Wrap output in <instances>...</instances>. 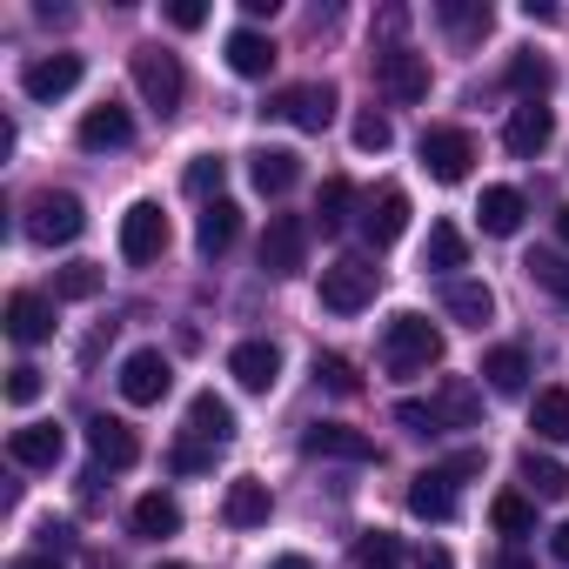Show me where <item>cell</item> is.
Instances as JSON below:
<instances>
[{
  "label": "cell",
  "instance_id": "cell-1",
  "mask_svg": "<svg viewBox=\"0 0 569 569\" xmlns=\"http://www.w3.org/2000/svg\"><path fill=\"white\" fill-rule=\"evenodd\" d=\"M442 362V329L429 316H389L382 329V369L389 376H422Z\"/></svg>",
  "mask_w": 569,
  "mask_h": 569
},
{
  "label": "cell",
  "instance_id": "cell-2",
  "mask_svg": "<svg viewBox=\"0 0 569 569\" xmlns=\"http://www.w3.org/2000/svg\"><path fill=\"white\" fill-rule=\"evenodd\" d=\"M128 74H134V88H141V101L168 121L174 108H181V94H188V74H181V61L168 54V48H134V61H128Z\"/></svg>",
  "mask_w": 569,
  "mask_h": 569
},
{
  "label": "cell",
  "instance_id": "cell-3",
  "mask_svg": "<svg viewBox=\"0 0 569 569\" xmlns=\"http://www.w3.org/2000/svg\"><path fill=\"white\" fill-rule=\"evenodd\" d=\"M376 281H382V268L362 261V254L329 261V268H322V309H336V316H362V309L376 302Z\"/></svg>",
  "mask_w": 569,
  "mask_h": 569
},
{
  "label": "cell",
  "instance_id": "cell-4",
  "mask_svg": "<svg viewBox=\"0 0 569 569\" xmlns=\"http://www.w3.org/2000/svg\"><path fill=\"white\" fill-rule=\"evenodd\" d=\"M336 108H342V94H336L329 81H302V88H281L261 114L289 121V128H302V134H322V128L336 121Z\"/></svg>",
  "mask_w": 569,
  "mask_h": 569
},
{
  "label": "cell",
  "instance_id": "cell-5",
  "mask_svg": "<svg viewBox=\"0 0 569 569\" xmlns=\"http://www.w3.org/2000/svg\"><path fill=\"white\" fill-rule=\"evenodd\" d=\"M88 228V208H81V194H34L28 201V234L41 241V248H61V241H74Z\"/></svg>",
  "mask_w": 569,
  "mask_h": 569
},
{
  "label": "cell",
  "instance_id": "cell-6",
  "mask_svg": "<svg viewBox=\"0 0 569 569\" xmlns=\"http://www.w3.org/2000/svg\"><path fill=\"white\" fill-rule=\"evenodd\" d=\"M161 248H168V214H161V201H134V208L121 214V261H128V268H148V261H161Z\"/></svg>",
  "mask_w": 569,
  "mask_h": 569
},
{
  "label": "cell",
  "instance_id": "cell-7",
  "mask_svg": "<svg viewBox=\"0 0 569 569\" xmlns=\"http://www.w3.org/2000/svg\"><path fill=\"white\" fill-rule=\"evenodd\" d=\"M309 261V221L302 214H268L261 228V268L268 274H302Z\"/></svg>",
  "mask_w": 569,
  "mask_h": 569
},
{
  "label": "cell",
  "instance_id": "cell-8",
  "mask_svg": "<svg viewBox=\"0 0 569 569\" xmlns=\"http://www.w3.org/2000/svg\"><path fill=\"white\" fill-rule=\"evenodd\" d=\"M376 81L389 88V101H402V108H416L422 94H429V54H416V48H382L376 54Z\"/></svg>",
  "mask_w": 569,
  "mask_h": 569
},
{
  "label": "cell",
  "instance_id": "cell-9",
  "mask_svg": "<svg viewBox=\"0 0 569 569\" xmlns=\"http://www.w3.org/2000/svg\"><path fill=\"white\" fill-rule=\"evenodd\" d=\"M422 168H429L436 181H469V168H476L469 128H429V134H422Z\"/></svg>",
  "mask_w": 569,
  "mask_h": 569
},
{
  "label": "cell",
  "instance_id": "cell-10",
  "mask_svg": "<svg viewBox=\"0 0 569 569\" xmlns=\"http://www.w3.org/2000/svg\"><path fill=\"white\" fill-rule=\"evenodd\" d=\"M302 456H322V462H376V436H362L349 422H309L302 429Z\"/></svg>",
  "mask_w": 569,
  "mask_h": 569
},
{
  "label": "cell",
  "instance_id": "cell-11",
  "mask_svg": "<svg viewBox=\"0 0 569 569\" xmlns=\"http://www.w3.org/2000/svg\"><path fill=\"white\" fill-rule=\"evenodd\" d=\"M168 382H174V369H168L161 349H134V356L121 362V396H128L134 409H154V402L168 396Z\"/></svg>",
  "mask_w": 569,
  "mask_h": 569
},
{
  "label": "cell",
  "instance_id": "cell-12",
  "mask_svg": "<svg viewBox=\"0 0 569 569\" xmlns=\"http://www.w3.org/2000/svg\"><path fill=\"white\" fill-rule=\"evenodd\" d=\"M81 54H41V61H28L21 68V88H28V101H61V94H74L81 88Z\"/></svg>",
  "mask_w": 569,
  "mask_h": 569
},
{
  "label": "cell",
  "instance_id": "cell-13",
  "mask_svg": "<svg viewBox=\"0 0 569 569\" xmlns=\"http://www.w3.org/2000/svg\"><path fill=\"white\" fill-rule=\"evenodd\" d=\"M556 141V114L542 108V101H522V108H509V128H502V148L516 154V161H536L542 148Z\"/></svg>",
  "mask_w": 569,
  "mask_h": 569
},
{
  "label": "cell",
  "instance_id": "cell-14",
  "mask_svg": "<svg viewBox=\"0 0 569 569\" xmlns=\"http://www.w3.org/2000/svg\"><path fill=\"white\" fill-rule=\"evenodd\" d=\"M88 449H94L101 469H134V462H141V436H134L121 416H94V422H88Z\"/></svg>",
  "mask_w": 569,
  "mask_h": 569
},
{
  "label": "cell",
  "instance_id": "cell-15",
  "mask_svg": "<svg viewBox=\"0 0 569 569\" xmlns=\"http://www.w3.org/2000/svg\"><path fill=\"white\" fill-rule=\"evenodd\" d=\"M228 376H234L248 396H268V389L281 382V349H274V342H241V349L228 356Z\"/></svg>",
  "mask_w": 569,
  "mask_h": 569
},
{
  "label": "cell",
  "instance_id": "cell-16",
  "mask_svg": "<svg viewBox=\"0 0 569 569\" xmlns=\"http://www.w3.org/2000/svg\"><path fill=\"white\" fill-rule=\"evenodd\" d=\"M8 336H14L21 349L48 342V336H54V302H48V296H34V289L8 296Z\"/></svg>",
  "mask_w": 569,
  "mask_h": 569
},
{
  "label": "cell",
  "instance_id": "cell-17",
  "mask_svg": "<svg viewBox=\"0 0 569 569\" xmlns=\"http://www.w3.org/2000/svg\"><path fill=\"white\" fill-rule=\"evenodd\" d=\"M61 449H68V436H61L54 422H21V429L8 436V456H14L21 469H54Z\"/></svg>",
  "mask_w": 569,
  "mask_h": 569
},
{
  "label": "cell",
  "instance_id": "cell-18",
  "mask_svg": "<svg viewBox=\"0 0 569 569\" xmlns=\"http://www.w3.org/2000/svg\"><path fill=\"white\" fill-rule=\"evenodd\" d=\"M248 181H254L261 194H289V188L302 181V154H296V148H254V154H248Z\"/></svg>",
  "mask_w": 569,
  "mask_h": 569
},
{
  "label": "cell",
  "instance_id": "cell-19",
  "mask_svg": "<svg viewBox=\"0 0 569 569\" xmlns=\"http://www.w3.org/2000/svg\"><path fill=\"white\" fill-rule=\"evenodd\" d=\"M128 141H134V121H128V108L101 101V108H88V114H81V148H88V154L128 148Z\"/></svg>",
  "mask_w": 569,
  "mask_h": 569
},
{
  "label": "cell",
  "instance_id": "cell-20",
  "mask_svg": "<svg viewBox=\"0 0 569 569\" xmlns=\"http://www.w3.org/2000/svg\"><path fill=\"white\" fill-rule=\"evenodd\" d=\"M442 309H449V322H462V329H489V316H496V296H489V281H449L442 289Z\"/></svg>",
  "mask_w": 569,
  "mask_h": 569
},
{
  "label": "cell",
  "instance_id": "cell-21",
  "mask_svg": "<svg viewBox=\"0 0 569 569\" xmlns=\"http://www.w3.org/2000/svg\"><path fill=\"white\" fill-rule=\"evenodd\" d=\"M402 228H409V194H402V188H382V194L369 201V214H362V241H369V248H389Z\"/></svg>",
  "mask_w": 569,
  "mask_h": 569
},
{
  "label": "cell",
  "instance_id": "cell-22",
  "mask_svg": "<svg viewBox=\"0 0 569 569\" xmlns=\"http://www.w3.org/2000/svg\"><path fill=\"white\" fill-rule=\"evenodd\" d=\"M234 234H241V208H234L228 194H221V201H208V208H201V221H194V248L214 261V254H228V248H234Z\"/></svg>",
  "mask_w": 569,
  "mask_h": 569
},
{
  "label": "cell",
  "instance_id": "cell-23",
  "mask_svg": "<svg viewBox=\"0 0 569 569\" xmlns=\"http://www.w3.org/2000/svg\"><path fill=\"white\" fill-rule=\"evenodd\" d=\"M188 436H194V442H208V449L234 442V409H228L214 389H201V396L188 402Z\"/></svg>",
  "mask_w": 569,
  "mask_h": 569
},
{
  "label": "cell",
  "instance_id": "cell-24",
  "mask_svg": "<svg viewBox=\"0 0 569 569\" xmlns=\"http://www.w3.org/2000/svg\"><path fill=\"white\" fill-rule=\"evenodd\" d=\"M268 482H254V476H241V482H228V496H221V522L228 529H261L268 522Z\"/></svg>",
  "mask_w": 569,
  "mask_h": 569
},
{
  "label": "cell",
  "instance_id": "cell-25",
  "mask_svg": "<svg viewBox=\"0 0 569 569\" xmlns=\"http://www.w3.org/2000/svg\"><path fill=\"white\" fill-rule=\"evenodd\" d=\"M409 516H422V522H449V516H456V482H449L442 469H422V476L409 482Z\"/></svg>",
  "mask_w": 569,
  "mask_h": 569
},
{
  "label": "cell",
  "instance_id": "cell-26",
  "mask_svg": "<svg viewBox=\"0 0 569 569\" xmlns=\"http://www.w3.org/2000/svg\"><path fill=\"white\" fill-rule=\"evenodd\" d=\"M228 68H234L241 81H261V74L274 68V41H268L261 28H234V34H228Z\"/></svg>",
  "mask_w": 569,
  "mask_h": 569
},
{
  "label": "cell",
  "instance_id": "cell-27",
  "mask_svg": "<svg viewBox=\"0 0 569 569\" xmlns=\"http://www.w3.org/2000/svg\"><path fill=\"white\" fill-rule=\"evenodd\" d=\"M469 261V241H462V228L456 221H429V241H422V268H436V274H449L456 281V268Z\"/></svg>",
  "mask_w": 569,
  "mask_h": 569
},
{
  "label": "cell",
  "instance_id": "cell-28",
  "mask_svg": "<svg viewBox=\"0 0 569 569\" xmlns=\"http://www.w3.org/2000/svg\"><path fill=\"white\" fill-rule=\"evenodd\" d=\"M476 376H482V382H489L496 396H522V389H529V356H522L516 342H509V349H489Z\"/></svg>",
  "mask_w": 569,
  "mask_h": 569
},
{
  "label": "cell",
  "instance_id": "cell-29",
  "mask_svg": "<svg viewBox=\"0 0 569 569\" xmlns=\"http://www.w3.org/2000/svg\"><path fill=\"white\" fill-rule=\"evenodd\" d=\"M516 476L529 482V496H536V502H562V496H569V469H562L556 456H536V449H522Z\"/></svg>",
  "mask_w": 569,
  "mask_h": 569
},
{
  "label": "cell",
  "instance_id": "cell-30",
  "mask_svg": "<svg viewBox=\"0 0 569 569\" xmlns=\"http://www.w3.org/2000/svg\"><path fill=\"white\" fill-rule=\"evenodd\" d=\"M436 416H442V429H476V416H482V396H476V382L449 376V382L436 389Z\"/></svg>",
  "mask_w": 569,
  "mask_h": 569
},
{
  "label": "cell",
  "instance_id": "cell-31",
  "mask_svg": "<svg viewBox=\"0 0 569 569\" xmlns=\"http://www.w3.org/2000/svg\"><path fill=\"white\" fill-rule=\"evenodd\" d=\"M476 214H482V234H502V241H509V234L522 228L529 208H522L516 188H482V208H476Z\"/></svg>",
  "mask_w": 569,
  "mask_h": 569
},
{
  "label": "cell",
  "instance_id": "cell-32",
  "mask_svg": "<svg viewBox=\"0 0 569 569\" xmlns=\"http://www.w3.org/2000/svg\"><path fill=\"white\" fill-rule=\"evenodd\" d=\"M128 522H134V536H154V542H161V536H181V502L154 489V496H141V502H134V516H128Z\"/></svg>",
  "mask_w": 569,
  "mask_h": 569
},
{
  "label": "cell",
  "instance_id": "cell-33",
  "mask_svg": "<svg viewBox=\"0 0 569 569\" xmlns=\"http://www.w3.org/2000/svg\"><path fill=\"white\" fill-rule=\"evenodd\" d=\"M108 289V268H94V261H68V268H54V302H94Z\"/></svg>",
  "mask_w": 569,
  "mask_h": 569
},
{
  "label": "cell",
  "instance_id": "cell-34",
  "mask_svg": "<svg viewBox=\"0 0 569 569\" xmlns=\"http://www.w3.org/2000/svg\"><path fill=\"white\" fill-rule=\"evenodd\" d=\"M529 429H536L542 442H569V389H542V396L529 402Z\"/></svg>",
  "mask_w": 569,
  "mask_h": 569
},
{
  "label": "cell",
  "instance_id": "cell-35",
  "mask_svg": "<svg viewBox=\"0 0 569 569\" xmlns=\"http://www.w3.org/2000/svg\"><path fill=\"white\" fill-rule=\"evenodd\" d=\"M522 268H529V281H536V289H542L549 302H562V309H569V254H556V248H536Z\"/></svg>",
  "mask_w": 569,
  "mask_h": 569
},
{
  "label": "cell",
  "instance_id": "cell-36",
  "mask_svg": "<svg viewBox=\"0 0 569 569\" xmlns=\"http://www.w3.org/2000/svg\"><path fill=\"white\" fill-rule=\"evenodd\" d=\"M221 181H228V161H221V154H194L188 174H181V188H188L194 201H221Z\"/></svg>",
  "mask_w": 569,
  "mask_h": 569
},
{
  "label": "cell",
  "instance_id": "cell-37",
  "mask_svg": "<svg viewBox=\"0 0 569 569\" xmlns=\"http://www.w3.org/2000/svg\"><path fill=\"white\" fill-rule=\"evenodd\" d=\"M489 522H496L502 536H529V529H536V502L516 496V489H502V496L489 502Z\"/></svg>",
  "mask_w": 569,
  "mask_h": 569
},
{
  "label": "cell",
  "instance_id": "cell-38",
  "mask_svg": "<svg viewBox=\"0 0 569 569\" xmlns=\"http://www.w3.org/2000/svg\"><path fill=\"white\" fill-rule=\"evenodd\" d=\"M349 208H356V188H349L342 174H329V181H322V194H316V221H322V228H342V221H349Z\"/></svg>",
  "mask_w": 569,
  "mask_h": 569
},
{
  "label": "cell",
  "instance_id": "cell-39",
  "mask_svg": "<svg viewBox=\"0 0 569 569\" xmlns=\"http://www.w3.org/2000/svg\"><path fill=\"white\" fill-rule=\"evenodd\" d=\"M396 562H402V542H396L389 529L356 536V569H396Z\"/></svg>",
  "mask_w": 569,
  "mask_h": 569
},
{
  "label": "cell",
  "instance_id": "cell-40",
  "mask_svg": "<svg viewBox=\"0 0 569 569\" xmlns=\"http://www.w3.org/2000/svg\"><path fill=\"white\" fill-rule=\"evenodd\" d=\"M442 28H456V34H489V8L482 0H442Z\"/></svg>",
  "mask_w": 569,
  "mask_h": 569
},
{
  "label": "cell",
  "instance_id": "cell-41",
  "mask_svg": "<svg viewBox=\"0 0 569 569\" xmlns=\"http://www.w3.org/2000/svg\"><path fill=\"white\" fill-rule=\"evenodd\" d=\"M316 382H322L329 396H362V376H356V362H342V356H316Z\"/></svg>",
  "mask_w": 569,
  "mask_h": 569
},
{
  "label": "cell",
  "instance_id": "cell-42",
  "mask_svg": "<svg viewBox=\"0 0 569 569\" xmlns=\"http://www.w3.org/2000/svg\"><path fill=\"white\" fill-rule=\"evenodd\" d=\"M349 134H356V148H362V154H382V148L396 141V128H389V114H376V108H362Z\"/></svg>",
  "mask_w": 569,
  "mask_h": 569
},
{
  "label": "cell",
  "instance_id": "cell-43",
  "mask_svg": "<svg viewBox=\"0 0 569 569\" xmlns=\"http://www.w3.org/2000/svg\"><path fill=\"white\" fill-rule=\"evenodd\" d=\"M396 422H402L409 436H422V442L449 436V429H442V416H436V402H396Z\"/></svg>",
  "mask_w": 569,
  "mask_h": 569
},
{
  "label": "cell",
  "instance_id": "cell-44",
  "mask_svg": "<svg viewBox=\"0 0 569 569\" xmlns=\"http://www.w3.org/2000/svg\"><path fill=\"white\" fill-rule=\"evenodd\" d=\"M509 88H516V94H542V88H549V61H542V54H516V61H509Z\"/></svg>",
  "mask_w": 569,
  "mask_h": 569
},
{
  "label": "cell",
  "instance_id": "cell-45",
  "mask_svg": "<svg viewBox=\"0 0 569 569\" xmlns=\"http://www.w3.org/2000/svg\"><path fill=\"white\" fill-rule=\"evenodd\" d=\"M41 389H48V382H41V369H34V362H14V369H8V402H14V409L41 402Z\"/></svg>",
  "mask_w": 569,
  "mask_h": 569
},
{
  "label": "cell",
  "instance_id": "cell-46",
  "mask_svg": "<svg viewBox=\"0 0 569 569\" xmlns=\"http://www.w3.org/2000/svg\"><path fill=\"white\" fill-rule=\"evenodd\" d=\"M174 476H201V469H214V449L208 442H174Z\"/></svg>",
  "mask_w": 569,
  "mask_h": 569
},
{
  "label": "cell",
  "instance_id": "cell-47",
  "mask_svg": "<svg viewBox=\"0 0 569 569\" xmlns=\"http://www.w3.org/2000/svg\"><path fill=\"white\" fill-rule=\"evenodd\" d=\"M168 21H174L181 34H194V28L208 21V0H168Z\"/></svg>",
  "mask_w": 569,
  "mask_h": 569
},
{
  "label": "cell",
  "instance_id": "cell-48",
  "mask_svg": "<svg viewBox=\"0 0 569 569\" xmlns=\"http://www.w3.org/2000/svg\"><path fill=\"white\" fill-rule=\"evenodd\" d=\"M442 476H449V482H462V476H482V449H462V456H449V462H442Z\"/></svg>",
  "mask_w": 569,
  "mask_h": 569
},
{
  "label": "cell",
  "instance_id": "cell-49",
  "mask_svg": "<svg viewBox=\"0 0 569 569\" xmlns=\"http://www.w3.org/2000/svg\"><path fill=\"white\" fill-rule=\"evenodd\" d=\"M416 569H456V562H449V549L436 542V549H422V562H416Z\"/></svg>",
  "mask_w": 569,
  "mask_h": 569
},
{
  "label": "cell",
  "instance_id": "cell-50",
  "mask_svg": "<svg viewBox=\"0 0 569 569\" xmlns=\"http://www.w3.org/2000/svg\"><path fill=\"white\" fill-rule=\"evenodd\" d=\"M14 569H68V562H61V556H21Z\"/></svg>",
  "mask_w": 569,
  "mask_h": 569
},
{
  "label": "cell",
  "instance_id": "cell-51",
  "mask_svg": "<svg viewBox=\"0 0 569 569\" xmlns=\"http://www.w3.org/2000/svg\"><path fill=\"white\" fill-rule=\"evenodd\" d=\"M496 569H536V562H529L522 549H509V556H496Z\"/></svg>",
  "mask_w": 569,
  "mask_h": 569
},
{
  "label": "cell",
  "instance_id": "cell-52",
  "mask_svg": "<svg viewBox=\"0 0 569 569\" xmlns=\"http://www.w3.org/2000/svg\"><path fill=\"white\" fill-rule=\"evenodd\" d=\"M268 569H316V562H309V556H274Z\"/></svg>",
  "mask_w": 569,
  "mask_h": 569
},
{
  "label": "cell",
  "instance_id": "cell-53",
  "mask_svg": "<svg viewBox=\"0 0 569 569\" xmlns=\"http://www.w3.org/2000/svg\"><path fill=\"white\" fill-rule=\"evenodd\" d=\"M549 549H556V556H562V562H569V522H562V529H556V536H549Z\"/></svg>",
  "mask_w": 569,
  "mask_h": 569
},
{
  "label": "cell",
  "instance_id": "cell-54",
  "mask_svg": "<svg viewBox=\"0 0 569 569\" xmlns=\"http://www.w3.org/2000/svg\"><path fill=\"white\" fill-rule=\"evenodd\" d=\"M556 241L569 248V208H556Z\"/></svg>",
  "mask_w": 569,
  "mask_h": 569
},
{
  "label": "cell",
  "instance_id": "cell-55",
  "mask_svg": "<svg viewBox=\"0 0 569 569\" xmlns=\"http://www.w3.org/2000/svg\"><path fill=\"white\" fill-rule=\"evenodd\" d=\"M154 569H188V562H154Z\"/></svg>",
  "mask_w": 569,
  "mask_h": 569
}]
</instances>
